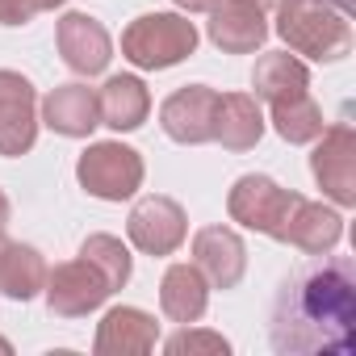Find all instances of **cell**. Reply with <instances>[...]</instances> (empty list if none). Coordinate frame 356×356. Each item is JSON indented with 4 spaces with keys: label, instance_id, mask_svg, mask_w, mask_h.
I'll return each instance as SVG.
<instances>
[{
    "label": "cell",
    "instance_id": "cell-1",
    "mask_svg": "<svg viewBox=\"0 0 356 356\" xmlns=\"http://www.w3.org/2000/svg\"><path fill=\"white\" fill-rule=\"evenodd\" d=\"M277 352L289 356H348L356 348V268L352 260H318L298 268L268 318Z\"/></svg>",
    "mask_w": 356,
    "mask_h": 356
},
{
    "label": "cell",
    "instance_id": "cell-2",
    "mask_svg": "<svg viewBox=\"0 0 356 356\" xmlns=\"http://www.w3.org/2000/svg\"><path fill=\"white\" fill-rule=\"evenodd\" d=\"M273 30L293 55H306L314 63H335L352 51V26L327 0H281Z\"/></svg>",
    "mask_w": 356,
    "mask_h": 356
},
{
    "label": "cell",
    "instance_id": "cell-3",
    "mask_svg": "<svg viewBox=\"0 0 356 356\" xmlns=\"http://www.w3.org/2000/svg\"><path fill=\"white\" fill-rule=\"evenodd\" d=\"M197 51V26L185 13H143L122 34V55L143 72H163Z\"/></svg>",
    "mask_w": 356,
    "mask_h": 356
},
{
    "label": "cell",
    "instance_id": "cell-4",
    "mask_svg": "<svg viewBox=\"0 0 356 356\" xmlns=\"http://www.w3.org/2000/svg\"><path fill=\"white\" fill-rule=\"evenodd\" d=\"M293 206H298L293 189H281L273 176H256V172L239 176V181L231 185V193H227L231 222H239L248 231H260V235H268L277 243L285 239V222H289Z\"/></svg>",
    "mask_w": 356,
    "mask_h": 356
},
{
    "label": "cell",
    "instance_id": "cell-5",
    "mask_svg": "<svg viewBox=\"0 0 356 356\" xmlns=\"http://www.w3.org/2000/svg\"><path fill=\"white\" fill-rule=\"evenodd\" d=\"M143 155L126 143H88L76 163V181L101 202H126L143 189Z\"/></svg>",
    "mask_w": 356,
    "mask_h": 356
},
{
    "label": "cell",
    "instance_id": "cell-6",
    "mask_svg": "<svg viewBox=\"0 0 356 356\" xmlns=\"http://www.w3.org/2000/svg\"><path fill=\"white\" fill-rule=\"evenodd\" d=\"M126 235L130 243L143 252V256H172L189 239V218H185V206L172 202L163 193H151V197H138L130 218H126Z\"/></svg>",
    "mask_w": 356,
    "mask_h": 356
},
{
    "label": "cell",
    "instance_id": "cell-7",
    "mask_svg": "<svg viewBox=\"0 0 356 356\" xmlns=\"http://www.w3.org/2000/svg\"><path fill=\"white\" fill-rule=\"evenodd\" d=\"M310 172L335 206H343V210L356 206V130H352V122H335L318 134Z\"/></svg>",
    "mask_w": 356,
    "mask_h": 356
},
{
    "label": "cell",
    "instance_id": "cell-8",
    "mask_svg": "<svg viewBox=\"0 0 356 356\" xmlns=\"http://www.w3.org/2000/svg\"><path fill=\"white\" fill-rule=\"evenodd\" d=\"M42 293H47L51 314H59V318H84V314H92L97 306H105V298H109L113 289H109V281L80 256V260H67V264L47 268Z\"/></svg>",
    "mask_w": 356,
    "mask_h": 356
},
{
    "label": "cell",
    "instance_id": "cell-9",
    "mask_svg": "<svg viewBox=\"0 0 356 356\" xmlns=\"http://www.w3.org/2000/svg\"><path fill=\"white\" fill-rule=\"evenodd\" d=\"M38 138V92L22 72L0 67V155H26Z\"/></svg>",
    "mask_w": 356,
    "mask_h": 356
},
{
    "label": "cell",
    "instance_id": "cell-10",
    "mask_svg": "<svg viewBox=\"0 0 356 356\" xmlns=\"http://www.w3.org/2000/svg\"><path fill=\"white\" fill-rule=\"evenodd\" d=\"M214 109H218V92L206 84H185L176 88L163 105H159V126L172 143L185 147H202L214 143Z\"/></svg>",
    "mask_w": 356,
    "mask_h": 356
},
{
    "label": "cell",
    "instance_id": "cell-11",
    "mask_svg": "<svg viewBox=\"0 0 356 356\" xmlns=\"http://www.w3.org/2000/svg\"><path fill=\"white\" fill-rule=\"evenodd\" d=\"M55 42H59V55L63 63L76 72V76H101L113 59V38L109 30L88 17V13H67L55 30Z\"/></svg>",
    "mask_w": 356,
    "mask_h": 356
},
{
    "label": "cell",
    "instance_id": "cell-12",
    "mask_svg": "<svg viewBox=\"0 0 356 356\" xmlns=\"http://www.w3.org/2000/svg\"><path fill=\"white\" fill-rule=\"evenodd\" d=\"M193 264L210 289H235L248 273V248L231 227H202L193 235Z\"/></svg>",
    "mask_w": 356,
    "mask_h": 356
},
{
    "label": "cell",
    "instance_id": "cell-13",
    "mask_svg": "<svg viewBox=\"0 0 356 356\" xmlns=\"http://www.w3.org/2000/svg\"><path fill=\"white\" fill-rule=\"evenodd\" d=\"M206 34L227 55H252L268 38V17H264L260 5H252V0H218L210 9Z\"/></svg>",
    "mask_w": 356,
    "mask_h": 356
},
{
    "label": "cell",
    "instance_id": "cell-14",
    "mask_svg": "<svg viewBox=\"0 0 356 356\" xmlns=\"http://www.w3.org/2000/svg\"><path fill=\"white\" fill-rule=\"evenodd\" d=\"M155 339H159V323L147 310H138V306H113L97 323L92 352L97 356H143V352L155 348Z\"/></svg>",
    "mask_w": 356,
    "mask_h": 356
},
{
    "label": "cell",
    "instance_id": "cell-15",
    "mask_svg": "<svg viewBox=\"0 0 356 356\" xmlns=\"http://www.w3.org/2000/svg\"><path fill=\"white\" fill-rule=\"evenodd\" d=\"M339 239H343V218H339V210H331V206H323V202L298 197V206H293V214H289V222H285V239H281V243H293V248L306 252V256H331V252L339 248Z\"/></svg>",
    "mask_w": 356,
    "mask_h": 356
},
{
    "label": "cell",
    "instance_id": "cell-16",
    "mask_svg": "<svg viewBox=\"0 0 356 356\" xmlns=\"http://www.w3.org/2000/svg\"><path fill=\"white\" fill-rule=\"evenodd\" d=\"M42 122L63 134V138H88L101 126V109H97V92L88 84H59L47 92L42 101Z\"/></svg>",
    "mask_w": 356,
    "mask_h": 356
},
{
    "label": "cell",
    "instance_id": "cell-17",
    "mask_svg": "<svg viewBox=\"0 0 356 356\" xmlns=\"http://www.w3.org/2000/svg\"><path fill=\"white\" fill-rule=\"evenodd\" d=\"M264 134V113L252 92H218L214 109V143L227 151H252Z\"/></svg>",
    "mask_w": 356,
    "mask_h": 356
},
{
    "label": "cell",
    "instance_id": "cell-18",
    "mask_svg": "<svg viewBox=\"0 0 356 356\" xmlns=\"http://www.w3.org/2000/svg\"><path fill=\"white\" fill-rule=\"evenodd\" d=\"M210 306V281L197 273V264H172L159 281V310L172 323H197Z\"/></svg>",
    "mask_w": 356,
    "mask_h": 356
},
{
    "label": "cell",
    "instance_id": "cell-19",
    "mask_svg": "<svg viewBox=\"0 0 356 356\" xmlns=\"http://www.w3.org/2000/svg\"><path fill=\"white\" fill-rule=\"evenodd\" d=\"M101 126L109 130H138L151 113V92L138 76H109L97 92Z\"/></svg>",
    "mask_w": 356,
    "mask_h": 356
},
{
    "label": "cell",
    "instance_id": "cell-20",
    "mask_svg": "<svg viewBox=\"0 0 356 356\" xmlns=\"http://www.w3.org/2000/svg\"><path fill=\"white\" fill-rule=\"evenodd\" d=\"M252 88H256V101H268V105L302 97L310 88V67L289 51H268V55H260V63L252 72Z\"/></svg>",
    "mask_w": 356,
    "mask_h": 356
},
{
    "label": "cell",
    "instance_id": "cell-21",
    "mask_svg": "<svg viewBox=\"0 0 356 356\" xmlns=\"http://www.w3.org/2000/svg\"><path fill=\"white\" fill-rule=\"evenodd\" d=\"M47 285V260L30 243H5L0 248V293L9 302H30Z\"/></svg>",
    "mask_w": 356,
    "mask_h": 356
},
{
    "label": "cell",
    "instance_id": "cell-22",
    "mask_svg": "<svg viewBox=\"0 0 356 356\" xmlns=\"http://www.w3.org/2000/svg\"><path fill=\"white\" fill-rule=\"evenodd\" d=\"M273 130L285 138V143H314L327 122H323V109L310 92L302 97H289V101H277L273 105Z\"/></svg>",
    "mask_w": 356,
    "mask_h": 356
},
{
    "label": "cell",
    "instance_id": "cell-23",
    "mask_svg": "<svg viewBox=\"0 0 356 356\" xmlns=\"http://www.w3.org/2000/svg\"><path fill=\"white\" fill-rule=\"evenodd\" d=\"M80 256L109 281V289H126L134 264H130V252H126V243H122L118 235H105V231L88 235V239L80 243Z\"/></svg>",
    "mask_w": 356,
    "mask_h": 356
},
{
    "label": "cell",
    "instance_id": "cell-24",
    "mask_svg": "<svg viewBox=\"0 0 356 356\" xmlns=\"http://www.w3.org/2000/svg\"><path fill=\"white\" fill-rule=\"evenodd\" d=\"M163 352H168V356H185V352H210V356H227V352H231V343H227L218 331H197V327H189V323H185V331H176V335L163 343Z\"/></svg>",
    "mask_w": 356,
    "mask_h": 356
},
{
    "label": "cell",
    "instance_id": "cell-25",
    "mask_svg": "<svg viewBox=\"0 0 356 356\" xmlns=\"http://www.w3.org/2000/svg\"><path fill=\"white\" fill-rule=\"evenodd\" d=\"M34 17L38 13H34L30 0H0V26H26Z\"/></svg>",
    "mask_w": 356,
    "mask_h": 356
},
{
    "label": "cell",
    "instance_id": "cell-26",
    "mask_svg": "<svg viewBox=\"0 0 356 356\" xmlns=\"http://www.w3.org/2000/svg\"><path fill=\"white\" fill-rule=\"evenodd\" d=\"M172 5L181 9V13H210L218 0H172Z\"/></svg>",
    "mask_w": 356,
    "mask_h": 356
},
{
    "label": "cell",
    "instance_id": "cell-27",
    "mask_svg": "<svg viewBox=\"0 0 356 356\" xmlns=\"http://www.w3.org/2000/svg\"><path fill=\"white\" fill-rule=\"evenodd\" d=\"M9 214H13V206H9L5 189H0V227H9Z\"/></svg>",
    "mask_w": 356,
    "mask_h": 356
},
{
    "label": "cell",
    "instance_id": "cell-28",
    "mask_svg": "<svg viewBox=\"0 0 356 356\" xmlns=\"http://www.w3.org/2000/svg\"><path fill=\"white\" fill-rule=\"evenodd\" d=\"M34 5V13H47V9H59V5H67V0H30Z\"/></svg>",
    "mask_w": 356,
    "mask_h": 356
},
{
    "label": "cell",
    "instance_id": "cell-29",
    "mask_svg": "<svg viewBox=\"0 0 356 356\" xmlns=\"http://www.w3.org/2000/svg\"><path fill=\"white\" fill-rule=\"evenodd\" d=\"M327 5H331V9H339L343 17H352V9H356V0H327Z\"/></svg>",
    "mask_w": 356,
    "mask_h": 356
},
{
    "label": "cell",
    "instance_id": "cell-30",
    "mask_svg": "<svg viewBox=\"0 0 356 356\" xmlns=\"http://www.w3.org/2000/svg\"><path fill=\"white\" fill-rule=\"evenodd\" d=\"M252 5H260V9H277L281 0H252Z\"/></svg>",
    "mask_w": 356,
    "mask_h": 356
},
{
    "label": "cell",
    "instance_id": "cell-31",
    "mask_svg": "<svg viewBox=\"0 0 356 356\" xmlns=\"http://www.w3.org/2000/svg\"><path fill=\"white\" fill-rule=\"evenodd\" d=\"M9 352H13V348H9V339H0V356H9Z\"/></svg>",
    "mask_w": 356,
    "mask_h": 356
},
{
    "label": "cell",
    "instance_id": "cell-32",
    "mask_svg": "<svg viewBox=\"0 0 356 356\" xmlns=\"http://www.w3.org/2000/svg\"><path fill=\"white\" fill-rule=\"evenodd\" d=\"M5 243H9V239H5V227H0V248H5Z\"/></svg>",
    "mask_w": 356,
    "mask_h": 356
}]
</instances>
